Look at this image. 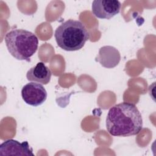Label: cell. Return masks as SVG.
<instances>
[{
  "label": "cell",
  "instance_id": "cell-6",
  "mask_svg": "<svg viewBox=\"0 0 156 156\" xmlns=\"http://www.w3.org/2000/svg\"><path fill=\"white\" fill-rule=\"evenodd\" d=\"M32 149L27 141H20L9 139L0 146L1 155H34Z\"/></svg>",
  "mask_w": 156,
  "mask_h": 156
},
{
  "label": "cell",
  "instance_id": "cell-5",
  "mask_svg": "<svg viewBox=\"0 0 156 156\" xmlns=\"http://www.w3.org/2000/svg\"><path fill=\"white\" fill-rule=\"evenodd\" d=\"M121 7L120 2L116 0H94L91 10L96 17L110 20L119 13Z\"/></svg>",
  "mask_w": 156,
  "mask_h": 156
},
{
  "label": "cell",
  "instance_id": "cell-4",
  "mask_svg": "<svg viewBox=\"0 0 156 156\" xmlns=\"http://www.w3.org/2000/svg\"><path fill=\"white\" fill-rule=\"evenodd\" d=\"M21 96L27 104L37 107L45 102L48 94L41 84L32 82L23 86L21 90Z\"/></svg>",
  "mask_w": 156,
  "mask_h": 156
},
{
  "label": "cell",
  "instance_id": "cell-2",
  "mask_svg": "<svg viewBox=\"0 0 156 156\" xmlns=\"http://www.w3.org/2000/svg\"><path fill=\"white\" fill-rule=\"evenodd\" d=\"M54 37L58 47L67 51L82 49L90 38L85 25L78 20H68L57 27Z\"/></svg>",
  "mask_w": 156,
  "mask_h": 156
},
{
  "label": "cell",
  "instance_id": "cell-8",
  "mask_svg": "<svg viewBox=\"0 0 156 156\" xmlns=\"http://www.w3.org/2000/svg\"><path fill=\"white\" fill-rule=\"evenodd\" d=\"M51 75L52 73L49 68L43 62H38L28 70L26 78L29 81L46 85L50 82Z\"/></svg>",
  "mask_w": 156,
  "mask_h": 156
},
{
  "label": "cell",
  "instance_id": "cell-1",
  "mask_svg": "<svg viewBox=\"0 0 156 156\" xmlns=\"http://www.w3.org/2000/svg\"><path fill=\"white\" fill-rule=\"evenodd\" d=\"M106 129L115 136L137 135L143 129V119L136 106L123 102L110 108L106 118Z\"/></svg>",
  "mask_w": 156,
  "mask_h": 156
},
{
  "label": "cell",
  "instance_id": "cell-3",
  "mask_svg": "<svg viewBox=\"0 0 156 156\" xmlns=\"http://www.w3.org/2000/svg\"><path fill=\"white\" fill-rule=\"evenodd\" d=\"M9 53L16 59L30 61L38 49V40L32 32L21 29H12L4 37Z\"/></svg>",
  "mask_w": 156,
  "mask_h": 156
},
{
  "label": "cell",
  "instance_id": "cell-7",
  "mask_svg": "<svg viewBox=\"0 0 156 156\" xmlns=\"http://www.w3.org/2000/svg\"><path fill=\"white\" fill-rule=\"evenodd\" d=\"M96 61L107 68H113L118 65L120 60V53L117 49L111 46H104L99 49Z\"/></svg>",
  "mask_w": 156,
  "mask_h": 156
}]
</instances>
